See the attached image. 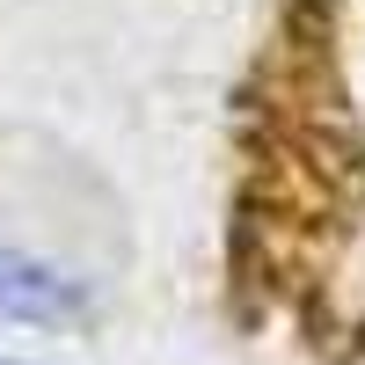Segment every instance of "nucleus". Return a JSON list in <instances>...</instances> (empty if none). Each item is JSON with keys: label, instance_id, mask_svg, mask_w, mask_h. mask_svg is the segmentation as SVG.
Instances as JSON below:
<instances>
[{"label": "nucleus", "instance_id": "nucleus-1", "mask_svg": "<svg viewBox=\"0 0 365 365\" xmlns=\"http://www.w3.org/2000/svg\"><path fill=\"white\" fill-rule=\"evenodd\" d=\"M0 322H29V329H73L88 322V285L66 278L44 256H22L0 241Z\"/></svg>", "mask_w": 365, "mask_h": 365}, {"label": "nucleus", "instance_id": "nucleus-2", "mask_svg": "<svg viewBox=\"0 0 365 365\" xmlns=\"http://www.w3.org/2000/svg\"><path fill=\"white\" fill-rule=\"evenodd\" d=\"M0 365H15V358H0Z\"/></svg>", "mask_w": 365, "mask_h": 365}]
</instances>
